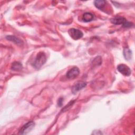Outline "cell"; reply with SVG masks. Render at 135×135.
<instances>
[{
	"mask_svg": "<svg viewBox=\"0 0 135 135\" xmlns=\"http://www.w3.org/2000/svg\"><path fill=\"white\" fill-rule=\"evenodd\" d=\"M46 61V56L43 52H40L37 53L33 65L36 69H40L42 66Z\"/></svg>",
	"mask_w": 135,
	"mask_h": 135,
	"instance_id": "cell-1",
	"label": "cell"
},
{
	"mask_svg": "<svg viewBox=\"0 0 135 135\" xmlns=\"http://www.w3.org/2000/svg\"><path fill=\"white\" fill-rule=\"evenodd\" d=\"M68 33L70 37L75 40L81 38L83 35V34L81 31L74 28H70L68 31Z\"/></svg>",
	"mask_w": 135,
	"mask_h": 135,
	"instance_id": "cell-2",
	"label": "cell"
},
{
	"mask_svg": "<svg viewBox=\"0 0 135 135\" xmlns=\"http://www.w3.org/2000/svg\"><path fill=\"white\" fill-rule=\"evenodd\" d=\"M35 123L33 121H29L25 123L21 129L19 134H26L30 132L34 127Z\"/></svg>",
	"mask_w": 135,
	"mask_h": 135,
	"instance_id": "cell-3",
	"label": "cell"
},
{
	"mask_svg": "<svg viewBox=\"0 0 135 135\" xmlns=\"http://www.w3.org/2000/svg\"><path fill=\"white\" fill-rule=\"evenodd\" d=\"M117 70L120 73L124 76H129L131 73V70L130 68L124 64H121L118 65Z\"/></svg>",
	"mask_w": 135,
	"mask_h": 135,
	"instance_id": "cell-4",
	"label": "cell"
},
{
	"mask_svg": "<svg viewBox=\"0 0 135 135\" xmlns=\"http://www.w3.org/2000/svg\"><path fill=\"white\" fill-rule=\"evenodd\" d=\"M80 73V70L76 66H74L69 70L66 73V76L69 79H73L76 78Z\"/></svg>",
	"mask_w": 135,
	"mask_h": 135,
	"instance_id": "cell-5",
	"label": "cell"
},
{
	"mask_svg": "<svg viewBox=\"0 0 135 135\" xmlns=\"http://www.w3.org/2000/svg\"><path fill=\"white\" fill-rule=\"evenodd\" d=\"M86 85V83L84 81L78 82L73 86L72 88V92L74 94H75L77 92L82 89L83 88L85 87Z\"/></svg>",
	"mask_w": 135,
	"mask_h": 135,
	"instance_id": "cell-6",
	"label": "cell"
},
{
	"mask_svg": "<svg viewBox=\"0 0 135 135\" xmlns=\"http://www.w3.org/2000/svg\"><path fill=\"white\" fill-rule=\"evenodd\" d=\"M127 21V20L124 17L122 16L114 17L110 20L112 24H114L115 25H120V24L123 25Z\"/></svg>",
	"mask_w": 135,
	"mask_h": 135,
	"instance_id": "cell-7",
	"label": "cell"
},
{
	"mask_svg": "<svg viewBox=\"0 0 135 135\" xmlns=\"http://www.w3.org/2000/svg\"><path fill=\"white\" fill-rule=\"evenodd\" d=\"M6 38L9 41H12L13 43H15L17 45H22L23 44V41H22L21 39H20L19 38L15 36H12V35H8L6 37Z\"/></svg>",
	"mask_w": 135,
	"mask_h": 135,
	"instance_id": "cell-8",
	"label": "cell"
},
{
	"mask_svg": "<svg viewBox=\"0 0 135 135\" xmlns=\"http://www.w3.org/2000/svg\"><path fill=\"white\" fill-rule=\"evenodd\" d=\"M106 3L107 2L103 0H97L95 1L94 2L95 6L100 10H102L104 7V6L106 5Z\"/></svg>",
	"mask_w": 135,
	"mask_h": 135,
	"instance_id": "cell-9",
	"label": "cell"
},
{
	"mask_svg": "<svg viewBox=\"0 0 135 135\" xmlns=\"http://www.w3.org/2000/svg\"><path fill=\"white\" fill-rule=\"evenodd\" d=\"M93 18H94L93 14L89 12H86L84 14H83V17H82L83 20L85 22H91V21L93 20Z\"/></svg>",
	"mask_w": 135,
	"mask_h": 135,
	"instance_id": "cell-10",
	"label": "cell"
},
{
	"mask_svg": "<svg viewBox=\"0 0 135 135\" xmlns=\"http://www.w3.org/2000/svg\"><path fill=\"white\" fill-rule=\"evenodd\" d=\"M132 52L129 48H125L123 50V55L126 60H130L132 58Z\"/></svg>",
	"mask_w": 135,
	"mask_h": 135,
	"instance_id": "cell-11",
	"label": "cell"
},
{
	"mask_svg": "<svg viewBox=\"0 0 135 135\" xmlns=\"http://www.w3.org/2000/svg\"><path fill=\"white\" fill-rule=\"evenodd\" d=\"M23 68L22 64L19 62H14L12 63L11 69L13 71H19Z\"/></svg>",
	"mask_w": 135,
	"mask_h": 135,
	"instance_id": "cell-12",
	"label": "cell"
},
{
	"mask_svg": "<svg viewBox=\"0 0 135 135\" xmlns=\"http://www.w3.org/2000/svg\"><path fill=\"white\" fill-rule=\"evenodd\" d=\"M122 26H123V27H131V26H132V23H131V22H129V21H127L122 25Z\"/></svg>",
	"mask_w": 135,
	"mask_h": 135,
	"instance_id": "cell-13",
	"label": "cell"
},
{
	"mask_svg": "<svg viewBox=\"0 0 135 135\" xmlns=\"http://www.w3.org/2000/svg\"><path fill=\"white\" fill-rule=\"evenodd\" d=\"M62 101H63V98H60L58 100V102H57V105L58 106H62Z\"/></svg>",
	"mask_w": 135,
	"mask_h": 135,
	"instance_id": "cell-14",
	"label": "cell"
},
{
	"mask_svg": "<svg viewBox=\"0 0 135 135\" xmlns=\"http://www.w3.org/2000/svg\"><path fill=\"white\" fill-rule=\"evenodd\" d=\"M94 131H95L96 132H92V134H102V133L99 130H95Z\"/></svg>",
	"mask_w": 135,
	"mask_h": 135,
	"instance_id": "cell-15",
	"label": "cell"
}]
</instances>
